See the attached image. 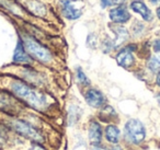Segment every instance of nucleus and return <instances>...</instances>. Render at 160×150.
I'll use <instances>...</instances> for the list:
<instances>
[{
  "mask_svg": "<svg viewBox=\"0 0 160 150\" xmlns=\"http://www.w3.org/2000/svg\"><path fill=\"white\" fill-rule=\"evenodd\" d=\"M9 92L21 102L41 114H47L53 106V101L45 92L33 88L20 79H7Z\"/></svg>",
  "mask_w": 160,
  "mask_h": 150,
  "instance_id": "1",
  "label": "nucleus"
},
{
  "mask_svg": "<svg viewBox=\"0 0 160 150\" xmlns=\"http://www.w3.org/2000/svg\"><path fill=\"white\" fill-rule=\"evenodd\" d=\"M23 46H24L27 53L31 56L33 59L38 60L43 64H48L53 60V55L49 52L47 47L41 44L38 41H36L33 36L29 35L27 33H22L20 38Z\"/></svg>",
  "mask_w": 160,
  "mask_h": 150,
  "instance_id": "2",
  "label": "nucleus"
},
{
  "mask_svg": "<svg viewBox=\"0 0 160 150\" xmlns=\"http://www.w3.org/2000/svg\"><path fill=\"white\" fill-rule=\"evenodd\" d=\"M28 106L10 92L0 90V113L10 116L20 117L24 114Z\"/></svg>",
  "mask_w": 160,
  "mask_h": 150,
  "instance_id": "3",
  "label": "nucleus"
},
{
  "mask_svg": "<svg viewBox=\"0 0 160 150\" xmlns=\"http://www.w3.org/2000/svg\"><path fill=\"white\" fill-rule=\"evenodd\" d=\"M124 138L133 145H140L146 138V128L137 118H131L124 126Z\"/></svg>",
  "mask_w": 160,
  "mask_h": 150,
  "instance_id": "4",
  "label": "nucleus"
},
{
  "mask_svg": "<svg viewBox=\"0 0 160 150\" xmlns=\"http://www.w3.org/2000/svg\"><path fill=\"white\" fill-rule=\"evenodd\" d=\"M133 52L134 49L132 47V45L123 47L115 57L116 62L118 64V66L123 67L125 69L132 68L135 65V56H134Z\"/></svg>",
  "mask_w": 160,
  "mask_h": 150,
  "instance_id": "5",
  "label": "nucleus"
},
{
  "mask_svg": "<svg viewBox=\"0 0 160 150\" xmlns=\"http://www.w3.org/2000/svg\"><path fill=\"white\" fill-rule=\"evenodd\" d=\"M85 100L88 105L93 108H101L107 104V99L104 94L97 89H88L85 93Z\"/></svg>",
  "mask_w": 160,
  "mask_h": 150,
  "instance_id": "6",
  "label": "nucleus"
},
{
  "mask_svg": "<svg viewBox=\"0 0 160 150\" xmlns=\"http://www.w3.org/2000/svg\"><path fill=\"white\" fill-rule=\"evenodd\" d=\"M103 136H104V132H103L101 124L96 119L90 121L89 129H88V138H89L91 146L101 145Z\"/></svg>",
  "mask_w": 160,
  "mask_h": 150,
  "instance_id": "7",
  "label": "nucleus"
},
{
  "mask_svg": "<svg viewBox=\"0 0 160 150\" xmlns=\"http://www.w3.org/2000/svg\"><path fill=\"white\" fill-rule=\"evenodd\" d=\"M109 16L111 21L115 24H124V23L128 22L131 20V13H129L127 7L124 5H120L118 7L113 8L110 11Z\"/></svg>",
  "mask_w": 160,
  "mask_h": 150,
  "instance_id": "8",
  "label": "nucleus"
},
{
  "mask_svg": "<svg viewBox=\"0 0 160 150\" xmlns=\"http://www.w3.org/2000/svg\"><path fill=\"white\" fill-rule=\"evenodd\" d=\"M13 62L19 64V65H29V66L32 65V62H33V58L27 53V51H25L21 40H19L16 49H14Z\"/></svg>",
  "mask_w": 160,
  "mask_h": 150,
  "instance_id": "9",
  "label": "nucleus"
},
{
  "mask_svg": "<svg viewBox=\"0 0 160 150\" xmlns=\"http://www.w3.org/2000/svg\"><path fill=\"white\" fill-rule=\"evenodd\" d=\"M131 9L134 12L138 13L145 21L147 22H150L152 20V13H151V10L149 9L146 6V3L142 1V0H134L132 1L131 5H129Z\"/></svg>",
  "mask_w": 160,
  "mask_h": 150,
  "instance_id": "10",
  "label": "nucleus"
},
{
  "mask_svg": "<svg viewBox=\"0 0 160 150\" xmlns=\"http://www.w3.org/2000/svg\"><path fill=\"white\" fill-rule=\"evenodd\" d=\"M62 12L65 18H67L68 20H76V19L80 18L81 14H82L81 10L73 7V5L69 0L62 1Z\"/></svg>",
  "mask_w": 160,
  "mask_h": 150,
  "instance_id": "11",
  "label": "nucleus"
},
{
  "mask_svg": "<svg viewBox=\"0 0 160 150\" xmlns=\"http://www.w3.org/2000/svg\"><path fill=\"white\" fill-rule=\"evenodd\" d=\"M104 137L111 145H118L121 138L120 128L115 124H108L104 128Z\"/></svg>",
  "mask_w": 160,
  "mask_h": 150,
  "instance_id": "12",
  "label": "nucleus"
},
{
  "mask_svg": "<svg viewBox=\"0 0 160 150\" xmlns=\"http://www.w3.org/2000/svg\"><path fill=\"white\" fill-rule=\"evenodd\" d=\"M99 118L108 124H113L115 118H118V113L111 105L105 104L104 106L101 108L100 113H99Z\"/></svg>",
  "mask_w": 160,
  "mask_h": 150,
  "instance_id": "13",
  "label": "nucleus"
},
{
  "mask_svg": "<svg viewBox=\"0 0 160 150\" xmlns=\"http://www.w3.org/2000/svg\"><path fill=\"white\" fill-rule=\"evenodd\" d=\"M114 33H115V41H114V44H115V48L120 46L122 43H124L125 41L128 40L129 34L127 32V30L123 27H115L114 28Z\"/></svg>",
  "mask_w": 160,
  "mask_h": 150,
  "instance_id": "14",
  "label": "nucleus"
},
{
  "mask_svg": "<svg viewBox=\"0 0 160 150\" xmlns=\"http://www.w3.org/2000/svg\"><path fill=\"white\" fill-rule=\"evenodd\" d=\"M147 67L152 73H160V55L159 56H152L147 62Z\"/></svg>",
  "mask_w": 160,
  "mask_h": 150,
  "instance_id": "15",
  "label": "nucleus"
},
{
  "mask_svg": "<svg viewBox=\"0 0 160 150\" xmlns=\"http://www.w3.org/2000/svg\"><path fill=\"white\" fill-rule=\"evenodd\" d=\"M76 77H77V81L81 86H88V84H90V80L88 79V77L86 76V73L83 72V70L81 68H77Z\"/></svg>",
  "mask_w": 160,
  "mask_h": 150,
  "instance_id": "16",
  "label": "nucleus"
},
{
  "mask_svg": "<svg viewBox=\"0 0 160 150\" xmlns=\"http://www.w3.org/2000/svg\"><path fill=\"white\" fill-rule=\"evenodd\" d=\"M152 48L156 53H160V38H156L155 42L152 43Z\"/></svg>",
  "mask_w": 160,
  "mask_h": 150,
  "instance_id": "17",
  "label": "nucleus"
},
{
  "mask_svg": "<svg viewBox=\"0 0 160 150\" xmlns=\"http://www.w3.org/2000/svg\"><path fill=\"white\" fill-rule=\"evenodd\" d=\"M100 1H101L102 8H107V7H110V6L113 5V1H112V0H100Z\"/></svg>",
  "mask_w": 160,
  "mask_h": 150,
  "instance_id": "18",
  "label": "nucleus"
},
{
  "mask_svg": "<svg viewBox=\"0 0 160 150\" xmlns=\"http://www.w3.org/2000/svg\"><path fill=\"white\" fill-rule=\"evenodd\" d=\"M91 150H109V149L103 147L102 145H97V146H91Z\"/></svg>",
  "mask_w": 160,
  "mask_h": 150,
  "instance_id": "19",
  "label": "nucleus"
},
{
  "mask_svg": "<svg viewBox=\"0 0 160 150\" xmlns=\"http://www.w3.org/2000/svg\"><path fill=\"white\" fill-rule=\"evenodd\" d=\"M109 150H123V148L118 143V145H112Z\"/></svg>",
  "mask_w": 160,
  "mask_h": 150,
  "instance_id": "20",
  "label": "nucleus"
},
{
  "mask_svg": "<svg viewBox=\"0 0 160 150\" xmlns=\"http://www.w3.org/2000/svg\"><path fill=\"white\" fill-rule=\"evenodd\" d=\"M156 83L158 87H160V73H158L157 77H156Z\"/></svg>",
  "mask_w": 160,
  "mask_h": 150,
  "instance_id": "21",
  "label": "nucleus"
},
{
  "mask_svg": "<svg viewBox=\"0 0 160 150\" xmlns=\"http://www.w3.org/2000/svg\"><path fill=\"white\" fill-rule=\"evenodd\" d=\"M157 17H158V19L160 20V5H159V7L157 8Z\"/></svg>",
  "mask_w": 160,
  "mask_h": 150,
  "instance_id": "22",
  "label": "nucleus"
},
{
  "mask_svg": "<svg viewBox=\"0 0 160 150\" xmlns=\"http://www.w3.org/2000/svg\"><path fill=\"white\" fill-rule=\"evenodd\" d=\"M150 1L152 3H158V2H159V0H150Z\"/></svg>",
  "mask_w": 160,
  "mask_h": 150,
  "instance_id": "23",
  "label": "nucleus"
},
{
  "mask_svg": "<svg viewBox=\"0 0 160 150\" xmlns=\"http://www.w3.org/2000/svg\"><path fill=\"white\" fill-rule=\"evenodd\" d=\"M158 103H159V106H160V92H159V94H158Z\"/></svg>",
  "mask_w": 160,
  "mask_h": 150,
  "instance_id": "24",
  "label": "nucleus"
},
{
  "mask_svg": "<svg viewBox=\"0 0 160 150\" xmlns=\"http://www.w3.org/2000/svg\"><path fill=\"white\" fill-rule=\"evenodd\" d=\"M0 150H5V149H0Z\"/></svg>",
  "mask_w": 160,
  "mask_h": 150,
  "instance_id": "25",
  "label": "nucleus"
}]
</instances>
